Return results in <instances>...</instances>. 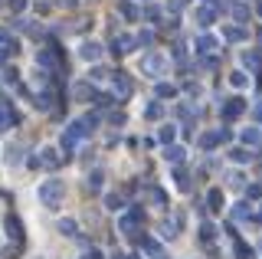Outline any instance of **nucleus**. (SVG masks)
Segmentation results:
<instances>
[{"mask_svg": "<svg viewBox=\"0 0 262 259\" xmlns=\"http://www.w3.org/2000/svg\"><path fill=\"white\" fill-rule=\"evenodd\" d=\"M256 253H252V246H246L243 240H236V259H252Z\"/></svg>", "mask_w": 262, "mask_h": 259, "instance_id": "22", "label": "nucleus"}, {"mask_svg": "<svg viewBox=\"0 0 262 259\" xmlns=\"http://www.w3.org/2000/svg\"><path fill=\"white\" fill-rule=\"evenodd\" d=\"M233 17L239 20V23H243V20H249V7H246V4H233Z\"/></svg>", "mask_w": 262, "mask_h": 259, "instance_id": "28", "label": "nucleus"}, {"mask_svg": "<svg viewBox=\"0 0 262 259\" xmlns=\"http://www.w3.org/2000/svg\"><path fill=\"white\" fill-rule=\"evenodd\" d=\"M154 43V33L151 30H141V33H138V46H151Z\"/></svg>", "mask_w": 262, "mask_h": 259, "instance_id": "33", "label": "nucleus"}, {"mask_svg": "<svg viewBox=\"0 0 262 259\" xmlns=\"http://www.w3.org/2000/svg\"><path fill=\"white\" fill-rule=\"evenodd\" d=\"M102 184H105V174L102 171H92V174L85 177V190L89 193H98V190H102Z\"/></svg>", "mask_w": 262, "mask_h": 259, "instance_id": "10", "label": "nucleus"}, {"mask_svg": "<svg viewBox=\"0 0 262 259\" xmlns=\"http://www.w3.org/2000/svg\"><path fill=\"white\" fill-rule=\"evenodd\" d=\"M33 105H36L39 112H49V105H53V95H49V92H39V95H33Z\"/></svg>", "mask_w": 262, "mask_h": 259, "instance_id": "16", "label": "nucleus"}, {"mask_svg": "<svg viewBox=\"0 0 262 259\" xmlns=\"http://www.w3.org/2000/svg\"><path fill=\"white\" fill-rule=\"evenodd\" d=\"M115 72H105V69H92L89 72V79H92V82H102V79H112Z\"/></svg>", "mask_w": 262, "mask_h": 259, "instance_id": "32", "label": "nucleus"}, {"mask_svg": "<svg viewBox=\"0 0 262 259\" xmlns=\"http://www.w3.org/2000/svg\"><path fill=\"white\" fill-rule=\"evenodd\" d=\"M158 95H161V99H170V95H174V85H158Z\"/></svg>", "mask_w": 262, "mask_h": 259, "instance_id": "36", "label": "nucleus"}, {"mask_svg": "<svg viewBox=\"0 0 262 259\" xmlns=\"http://www.w3.org/2000/svg\"><path fill=\"white\" fill-rule=\"evenodd\" d=\"M36 62H39V66H53V62H56V56L49 53V50H39V53H36Z\"/></svg>", "mask_w": 262, "mask_h": 259, "instance_id": "29", "label": "nucleus"}, {"mask_svg": "<svg viewBox=\"0 0 262 259\" xmlns=\"http://www.w3.org/2000/svg\"><path fill=\"white\" fill-rule=\"evenodd\" d=\"M16 253H20V249H16V246H7V249H4V253H0V256H4V259H16Z\"/></svg>", "mask_w": 262, "mask_h": 259, "instance_id": "40", "label": "nucleus"}, {"mask_svg": "<svg viewBox=\"0 0 262 259\" xmlns=\"http://www.w3.org/2000/svg\"><path fill=\"white\" fill-rule=\"evenodd\" d=\"M229 85H233V89L249 85V76H246V72H233V76H229Z\"/></svg>", "mask_w": 262, "mask_h": 259, "instance_id": "23", "label": "nucleus"}, {"mask_svg": "<svg viewBox=\"0 0 262 259\" xmlns=\"http://www.w3.org/2000/svg\"><path fill=\"white\" fill-rule=\"evenodd\" d=\"M256 10H259V17H262V0H259V4H256Z\"/></svg>", "mask_w": 262, "mask_h": 259, "instance_id": "43", "label": "nucleus"}, {"mask_svg": "<svg viewBox=\"0 0 262 259\" xmlns=\"http://www.w3.org/2000/svg\"><path fill=\"white\" fill-rule=\"evenodd\" d=\"M223 36L233 39V43H239V39H246V30L243 27H223Z\"/></svg>", "mask_w": 262, "mask_h": 259, "instance_id": "18", "label": "nucleus"}, {"mask_svg": "<svg viewBox=\"0 0 262 259\" xmlns=\"http://www.w3.org/2000/svg\"><path fill=\"white\" fill-rule=\"evenodd\" d=\"M243 109H246L243 99H226V102H223V118H236Z\"/></svg>", "mask_w": 262, "mask_h": 259, "instance_id": "9", "label": "nucleus"}, {"mask_svg": "<svg viewBox=\"0 0 262 259\" xmlns=\"http://www.w3.org/2000/svg\"><path fill=\"white\" fill-rule=\"evenodd\" d=\"M62 197H66V184L62 181H43L39 184V200H43V207H49V210L62 207Z\"/></svg>", "mask_w": 262, "mask_h": 259, "instance_id": "1", "label": "nucleus"}, {"mask_svg": "<svg viewBox=\"0 0 262 259\" xmlns=\"http://www.w3.org/2000/svg\"><path fill=\"white\" fill-rule=\"evenodd\" d=\"M207 204H210V210H216V213H220V210H223V193H220V190H210L207 193Z\"/></svg>", "mask_w": 262, "mask_h": 259, "instance_id": "19", "label": "nucleus"}, {"mask_svg": "<svg viewBox=\"0 0 262 259\" xmlns=\"http://www.w3.org/2000/svg\"><path fill=\"white\" fill-rule=\"evenodd\" d=\"M164 66H167V59H164L161 53H147L141 59V72H144V76H158Z\"/></svg>", "mask_w": 262, "mask_h": 259, "instance_id": "3", "label": "nucleus"}, {"mask_svg": "<svg viewBox=\"0 0 262 259\" xmlns=\"http://www.w3.org/2000/svg\"><path fill=\"white\" fill-rule=\"evenodd\" d=\"M4 82H7V85H16V72H13V69L4 72Z\"/></svg>", "mask_w": 262, "mask_h": 259, "instance_id": "38", "label": "nucleus"}, {"mask_svg": "<svg viewBox=\"0 0 262 259\" xmlns=\"http://www.w3.org/2000/svg\"><path fill=\"white\" fill-rule=\"evenodd\" d=\"M10 125H20V115L10 102H0V128H10Z\"/></svg>", "mask_w": 262, "mask_h": 259, "instance_id": "5", "label": "nucleus"}, {"mask_svg": "<svg viewBox=\"0 0 262 259\" xmlns=\"http://www.w3.org/2000/svg\"><path fill=\"white\" fill-rule=\"evenodd\" d=\"M0 43H7V46H10V43H13V39H10V33H7V30H4V27H0Z\"/></svg>", "mask_w": 262, "mask_h": 259, "instance_id": "42", "label": "nucleus"}, {"mask_svg": "<svg viewBox=\"0 0 262 259\" xmlns=\"http://www.w3.org/2000/svg\"><path fill=\"white\" fill-rule=\"evenodd\" d=\"M105 207H108L112 213H115V210H121V197H118V193H108V197H105Z\"/></svg>", "mask_w": 262, "mask_h": 259, "instance_id": "30", "label": "nucleus"}, {"mask_svg": "<svg viewBox=\"0 0 262 259\" xmlns=\"http://www.w3.org/2000/svg\"><path fill=\"white\" fill-rule=\"evenodd\" d=\"M144 17H147V20H158V17H161V13H158V7H147V10H144Z\"/></svg>", "mask_w": 262, "mask_h": 259, "instance_id": "41", "label": "nucleus"}, {"mask_svg": "<svg viewBox=\"0 0 262 259\" xmlns=\"http://www.w3.org/2000/svg\"><path fill=\"white\" fill-rule=\"evenodd\" d=\"M213 233H216V226H213V223H203V226H200V240H203V243H210Z\"/></svg>", "mask_w": 262, "mask_h": 259, "instance_id": "31", "label": "nucleus"}, {"mask_svg": "<svg viewBox=\"0 0 262 259\" xmlns=\"http://www.w3.org/2000/svg\"><path fill=\"white\" fill-rule=\"evenodd\" d=\"M112 89H115V95H118V99H128L131 89H135V82H131L128 72H115V76H112Z\"/></svg>", "mask_w": 262, "mask_h": 259, "instance_id": "2", "label": "nucleus"}, {"mask_svg": "<svg viewBox=\"0 0 262 259\" xmlns=\"http://www.w3.org/2000/svg\"><path fill=\"white\" fill-rule=\"evenodd\" d=\"M259 39H262V30H259Z\"/></svg>", "mask_w": 262, "mask_h": 259, "instance_id": "46", "label": "nucleus"}, {"mask_svg": "<svg viewBox=\"0 0 262 259\" xmlns=\"http://www.w3.org/2000/svg\"><path fill=\"white\" fill-rule=\"evenodd\" d=\"M213 50H216V39H213V36H200V39H196V53H213Z\"/></svg>", "mask_w": 262, "mask_h": 259, "instance_id": "17", "label": "nucleus"}, {"mask_svg": "<svg viewBox=\"0 0 262 259\" xmlns=\"http://www.w3.org/2000/svg\"><path fill=\"white\" fill-rule=\"evenodd\" d=\"M243 66L246 69H262V50H246L243 53Z\"/></svg>", "mask_w": 262, "mask_h": 259, "instance_id": "8", "label": "nucleus"}, {"mask_svg": "<svg viewBox=\"0 0 262 259\" xmlns=\"http://www.w3.org/2000/svg\"><path fill=\"white\" fill-rule=\"evenodd\" d=\"M121 13H125L128 20H138V17H141V10H135L131 4H121Z\"/></svg>", "mask_w": 262, "mask_h": 259, "instance_id": "34", "label": "nucleus"}, {"mask_svg": "<svg viewBox=\"0 0 262 259\" xmlns=\"http://www.w3.org/2000/svg\"><path fill=\"white\" fill-rule=\"evenodd\" d=\"M229 158H233L236 164H249V161H252V155L246 148H233V151H229Z\"/></svg>", "mask_w": 262, "mask_h": 259, "instance_id": "21", "label": "nucleus"}, {"mask_svg": "<svg viewBox=\"0 0 262 259\" xmlns=\"http://www.w3.org/2000/svg\"><path fill=\"white\" fill-rule=\"evenodd\" d=\"M76 230H79V226H76V220H69V217L59 223V233H66V236H76Z\"/></svg>", "mask_w": 262, "mask_h": 259, "instance_id": "26", "label": "nucleus"}, {"mask_svg": "<svg viewBox=\"0 0 262 259\" xmlns=\"http://www.w3.org/2000/svg\"><path fill=\"white\" fill-rule=\"evenodd\" d=\"M161 115H164V105H161V102H151V105L144 109V118H161Z\"/></svg>", "mask_w": 262, "mask_h": 259, "instance_id": "24", "label": "nucleus"}, {"mask_svg": "<svg viewBox=\"0 0 262 259\" xmlns=\"http://www.w3.org/2000/svg\"><path fill=\"white\" fill-rule=\"evenodd\" d=\"M177 226H180L177 220H167V223H164V226H161V236H167V240H174V236H177Z\"/></svg>", "mask_w": 262, "mask_h": 259, "instance_id": "25", "label": "nucleus"}, {"mask_svg": "<svg viewBox=\"0 0 262 259\" xmlns=\"http://www.w3.org/2000/svg\"><path fill=\"white\" fill-rule=\"evenodd\" d=\"M79 56H82L85 62H98V59H102V46H98L95 39H89V43L79 46Z\"/></svg>", "mask_w": 262, "mask_h": 259, "instance_id": "6", "label": "nucleus"}, {"mask_svg": "<svg viewBox=\"0 0 262 259\" xmlns=\"http://www.w3.org/2000/svg\"><path fill=\"white\" fill-rule=\"evenodd\" d=\"M164 161H170V164H180V161H184V148H180V144H170V148H164Z\"/></svg>", "mask_w": 262, "mask_h": 259, "instance_id": "12", "label": "nucleus"}, {"mask_svg": "<svg viewBox=\"0 0 262 259\" xmlns=\"http://www.w3.org/2000/svg\"><path fill=\"white\" fill-rule=\"evenodd\" d=\"M59 161H66V155H59L56 148H43V151H39V167H59Z\"/></svg>", "mask_w": 262, "mask_h": 259, "instance_id": "7", "label": "nucleus"}, {"mask_svg": "<svg viewBox=\"0 0 262 259\" xmlns=\"http://www.w3.org/2000/svg\"><path fill=\"white\" fill-rule=\"evenodd\" d=\"M220 141H223V138H220V128H216V132H207V135H200V148H216V144Z\"/></svg>", "mask_w": 262, "mask_h": 259, "instance_id": "14", "label": "nucleus"}, {"mask_svg": "<svg viewBox=\"0 0 262 259\" xmlns=\"http://www.w3.org/2000/svg\"><path fill=\"white\" fill-rule=\"evenodd\" d=\"M167 7H170V10H174V13H180V10H184V7H187V0H170Z\"/></svg>", "mask_w": 262, "mask_h": 259, "instance_id": "37", "label": "nucleus"}, {"mask_svg": "<svg viewBox=\"0 0 262 259\" xmlns=\"http://www.w3.org/2000/svg\"><path fill=\"white\" fill-rule=\"evenodd\" d=\"M4 230H7V236H10L16 246L23 243V223H20V217H16V213H7L4 217Z\"/></svg>", "mask_w": 262, "mask_h": 259, "instance_id": "4", "label": "nucleus"}, {"mask_svg": "<svg viewBox=\"0 0 262 259\" xmlns=\"http://www.w3.org/2000/svg\"><path fill=\"white\" fill-rule=\"evenodd\" d=\"M252 213V207H249V200H239V204L233 207V220H243V217H249Z\"/></svg>", "mask_w": 262, "mask_h": 259, "instance_id": "20", "label": "nucleus"}, {"mask_svg": "<svg viewBox=\"0 0 262 259\" xmlns=\"http://www.w3.org/2000/svg\"><path fill=\"white\" fill-rule=\"evenodd\" d=\"M207 4H216V0H207Z\"/></svg>", "mask_w": 262, "mask_h": 259, "instance_id": "44", "label": "nucleus"}, {"mask_svg": "<svg viewBox=\"0 0 262 259\" xmlns=\"http://www.w3.org/2000/svg\"><path fill=\"white\" fill-rule=\"evenodd\" d=\"M76 4H79V0H56V7H62V10H72Z\"/></svg>", "mask_w": 262, "mask_h": 259, "instance_id": "39", "label": "nucleus"}, {"mask_svg": "<svg viewBox=\"0 0 262 259\" xmlns=\"http://www.w3.org/2000/svg\"><path fill=\"white\" fill-rule=\"evenodd\" d=\"M239 141H243V144H259V141H262V132H259V128H243Z\"/></svg>", "mask_w": 262, "mask_h": 259, "instance_id": "13", "label": "nucleus"}, {"mask_svg": "<svg viewBox=\"0 0 262 259\" xmlns=\"http://www.w3.org/2000/svg\"><path fill=\"white\" fill-rule=\"evenodd\" d=\"M128 259H138V256H128Z\"/></svg>", "mask_w": 262, "mask_h": 259, "instance_id": "45", "label": "nucleus"}, {"mask_svg": "<svg viewBox=\"0 0 262 259\" xmlns=\"http://www.w3.org/2000/svg\"><path fill=\"white\" fill-rule=\"evenodd\" d=\"M138 223H141V210H131L128 217H121V223H118V226H121L125 233H131V230H135Z\"/></svg>", "mask_w": 262, "mask_h": 259, "instance_id": "11", "label": "nucleus"}, {"mask_svg": "<svg viewBox=\"0 0 262 259\" xmlns=\"http://www.w3.org/2000/svg\"><path fill=\"white\" fill-rule=\"evenodd\" d=\"M7 7H10L13 13H20V10H27V0H7Z\"/></svg>", "mask_w": 262, "mask_h": 259, "instance_id": "35", "label": "nucleus"}, {"mask_svg": "<svg viewBox=\"0 0 262 259\" xmlns=\"http://www.w3.org/2000/svg\"><path fill=\"white\" fill-rule=\"evenodd\" d=\"M174 135H177V128H174V125H164L161 132H158V138H161L164 144H167V141H174Z\"/></svg>", "mask_w": 262, "mask_h": 259, "instance_id": "27", "label": "nucleus"}, {"mask_svg": "<svg viewBox=\"0 0 262 259\" xmlns=\"http://www.w3.org/2000/svg\"><path fill=\"white\" fill-rule=\"evenodd\" d=\"M193 17H196V23H200V27H210V23H213V10H210V7H196Z\"/></svg>", "mask_w": 262, "mask_h": 259, "instance_id": "15", "label": "nucleus"}]
</instances>
